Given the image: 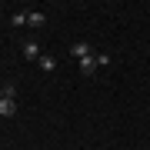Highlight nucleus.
<instances>
[{"instance_id": "f257e3e1", "label": "nucleus", "mask_w": 150, "mask_h": 150, "mask_svg": "<svg viewBox=\"0 0 150 150\" xmlns=\"http://www.w3.org/2000/svg\"><path fill=\"white\" fill-rule=\"evenodd\" d=\"M17 113V97H4L0 100V117H13Z\"/></svg>"}, {"instance_id": "6e6552de", "label": "nucleus", "mask_w": 150, "mask_h": 150, "mask_svg": "<svg viewBox=\"0 0 150 150\" xmlns=\"http://www.w3.org/2000/svg\"><path fill=\"white\" fill-rule=\"evenodd\" d=\"M97 57V67H103V64H110V54H93Z\"/></svg>"}, {"instance_id": "20e7f679", "label": "nucleus", "mask_w": 150, "mask_h": 150, "mask_svg": "<svg viewBox=\"0 0 150 150\" xmlns=\"http://www.w3.org/2000/svg\"><path fill=\"white\" fill-rule=\"evenodd\" d=\"M23 57H27V60H40V47L33 40H27V43H23Z\"/></svg>"}, {"instance_id": "0eeeda50", "label": "nucleus", "mask_w": 150, "mask_h": 150, "mask_svg": "<svg viewBox=\"0 0 150 150\" xmlns=\"http://www.w3.org/2000/svg\"><path fill=\"white\" fill-rule=\"evenodd\" d=\"M13 27H27V13H13Z\"/></svg>"}, {"instance_id": "f03ea898", "label": "nucleus", "mask_w": 150, "mask_h": 150, "mask_svg": "<svg viewBox=\"0 0 150 150\" xmlns=\"http://www.w3.org/2000/svg\"><path fill=\"white\" fill-rule=\"evenodd\" d=\"M70 54H74L77 60H83V57H90L93 50H90V43H87V40H80V43H74V47H70Z\"/></svg>"}, {"instance_id": "7ed1b4c3", "label": "nucleus", "mask_w": 150, "mask_h": 150, "mask_svg": "<svg viewBox=\"0 0 150 150\" xmlns=\"http://www.w3.org/2000/svg\"><path fill=\"white\" fill-rule=\"evenodd\" d=\"M93 70H97V57L90 54V57H83V60H80V74H83V77H90Z\"/></svg>"}, {"instance_id": "39448f33", "label": "nucleus", "mask_w": 150, "mask_h": 150, "mask_svg": "<svg viewBox=\"0 0 150 150\" xmlns=\"http://www.w3.org/2000/svg\"><path fill=\"white\" fill-rule=\"evenodd\" d=\"M37 64H40L43 70H47V74H54V70H57V60H54V57H50V54H43V57L37 60Z\"/></svg>"}, {"instance_id": "423d86ee", "label": "nucleus", "mask_w": 150, "mask_h": 150, "mask_svg": "<svg viewBox=\"0 0 150 150\" xmlns=\"http://www.w3.org/2000/svg\"><path fill=\"white\" fill-rule=\"evenodd\" d=\"M27 27H43V13L40 10H30L27 13Z\"/></svg>"}]
</instances>
